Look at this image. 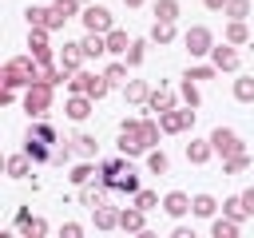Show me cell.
<instances>
[{
  "mask_svg": "<svg viewBox=\"0 0 254 238\" xmlns=\"http://www.w3.org/2000/svg\"><path fill=\"white\" fill-rule=\"evenodd\" d=\"M32 135H40V139H48V143H56V139H60V135H56V131H52V127H48L44 119H40V123L32 127Z\"/></svg>",
  "mask_w": 254,
  "mask_h": 238,
  "instance_id": "7dc6e473",
  "label": "cell"
},
{
  "mask_svg": "<svg viewBox=\"0 0 254 238\" xmlns=\"http://www.w3.org/2000/svg\"><path fill=\"white\" fill-rule=\"evenodd\" d=\"M91 214H95V230H119V210H115V206L103 202V206H95Z\"/></svg>",
  "mask_w": 254,
  "mask_h": 238,
  "instance_id": "cb8c5ba5",
  "label": "cell"
},
{
  "mask_svg": "<svg viewBox=\"0 0 254 238\" xmlns=\"http://www.w3.org/2000/svg\"><path fill=\"white\" fill-rule=\"evenodd\" d=\"M179 95H183V103H187V107H198V103H202V95H198V83H194L190 75H183V83H179Z\"/></svg>",
  "mask_w": 254,
  "mask_h": 238,
  "instance_id": "d6a6232c",
  "label": "cell"
},
{
  "mask_svg": "<svg viewBox=\"0 0 254 238\" xmlns=\"http://www.w3.org/2000/svg\"><path fill=\"white\" fill-rule=\"evenodd\" d=\"M135 206H143V210H155V206H163V198H159L155 190H147V186H143V190L135 194Z\"/></svg>",
  "mask_w": 254,
  "mask_h": 238,
  "instance_id": "ee69618b",
  "label": "cell"
},
{
  "mask_svg": "<svg viewBox=\"0 0 254 238\" xmlns=\"http://www.w3.org/2000/svg\"><path fill=\"white\" fill-rule=\"evenodd\" d=\"M187 159H190L194 167L210 163V159H214V143H210V135H206V139H190V143H187Z\"/></svg>",
  "mask_w": 254,
  "mask_h": 238,
  "instance_id": "9a60e30c",
  "label": "cell"
},
{
  "mask_svg": "<svg viewBox=\"0 0 254 238\" xmlns=\"http://www.w3.org/2000/svg\"><path fill=\"white\" fill-rule=\"evenodd\" d=\"M222 40H230V44H250V28H246V20H226V28H222Z\"/></svg>",
  "mask_w": 254,
  "mask_h": 238,
  "instance_id": "7402d4cb",
  "label": "cell"
},
{
  "mask_svg": "<svg viewBox=\"0 0 254 238\" xmlns=\"http://www.w3.org/2000/svg\"><path fill=\"white\" fill-rule=\"evenodd\" d=\"M246 167H250V151H234L222 159V175H242Z\"/></svg>",
  "mask_w": 254,
  "mask_h": 238,
  "instance_id": "4316f807",
  "label": "cell"
},
{
  "mask_svg": "<svg viewBox=\"0 0 254 238\" xmlns=\"http://www.w3.org/2000/svg\"><path fill=\"white\" fill-rule=\"evenodd\" d=\"M103 75H107V83H111V87H123V83H127V60H119V56H115V60L103 67Z\"/></svg>",
  "mask_w": 254,
  "mask_h": 238,
  "instance_id": "d4e9b609",
  "label": "cell"
},
{
  "mask_svg": "<svg viewBox=\"0 0 254 238\" xmlns=\"http://www.w3.org/2000/svg\"><path fill=\"white\" fill-rule=\"evenodd\" d=\"M210 63H214L218 71H238V67H242V52H238V44H230V40L214 44V52H210Z\"/></svg>",
  "mask_w": 254,
  "mask_h": 238,
  "instance_id": "9c48e42d",
  "label": "cell"
},
{
  "mask_svg": "<svg viewBox=\"0 0 254 238\" xmlns=\"http://www.w3.org/2000/svg\"><path fill=\"white\" fill-rule=\"evenodd\" d=\"M71 143H75V151H79L83 159H99V143H95V135H87V131H83V135H75Z\"/></svg>",
  "mask_w": 254,
  "mask_h": 238,
  "instance_id": "836d02e7",
  "label": "cell"
},
{
  "mask_svg": "<svg viewBox=\"0 0 254 238\" xmlns=\"http://www.w3.org/2000/svg\"><path fill=\"white\" fill-rule=\"evenodd\" d=\"M67 91H79V95H91V99H103L111 91L107 75L103 71H91V67H79L71 79H67Z\"/></svg>",
  "mask_w": 254,
  "mask_h": 238,
  "instance_id": "277c9868",
  "label": "cell"
},
{
  "mask_svg": "<svg viewBox=\"0 0 254 238\" xmlns=\"http://www.w3.org/2000/svg\"><path fill=\"white\" fill-rule=\"evenodd\" d=\"M79 20H83V28H87V32H103V36L115 28V16H111L103 4H87V8L79 12Z\"/></svg>",
  "mask_w": 254,
  "mask_h": 238,
  "instance_id": "ba28073f",
  "label": "cell"
},
{
  "mask_svg": "<svg viewBox=\"0 0 254 238\" xmlns=\"http://www.w3.org/2000/svg\"><path fill=\"white\" fill-rule=\"evenodd\" d=\"M179 99H183V95H175L171 87H155V91H151V99H147V107H151L155 115H163V111L179 107Z\"/></svg>",
  "mask_w": 254,
  "mask_h": 238,
  "instance_id": "5bb4252c",
  "label": "cell"
},
{
  "mask_svg": "<svg viewBox=\"0 0 254 238\" xmlns=\"http://www.w3.org/2000/svg\"><path fill=\"white\" fill-rule=\"evenodd\" d=\"M187 75L198 83V79H214V75H218V67H214V63H194V67H187Z\"/></svg>",
  "mask_w": 254,
  "mask_h": 238,
  "instance_id": "7bdbcfd3",
  "label": "cell"
},
{
  "mask_svg": "<svg viewBox=\"0 0 254 238\" xmlns=\"http://www.w3.org/2000/svg\"><path fill=\"white\" fill-rule=\"evenodd\" d=\"M163 210H167L171 218L190 214V194H183V190H167V194H163Z\"/></svg>",
  "mask_w": 254,
  "mask_h": 238,
  "instance_id": "2e32d148",
  "label": "cell"
},
{
  "mask_svg": "<svg viewBox=\"0 0 254 238\" xmlns=\"http://www.w3.org/2000/svg\"><path fill=\"white\" fill-rule=\"evenodd\" d=\"M24 111L32 115V119H44L48 111H52V99H56V87L48 83V79H36L32 87H24Z\"/></svg>",
  "mask_w": 254,
  "mask_h": 238,
  "instance_id": "7a4b0ae2",
  "label": "cell"
},
{
  "mask_svg": "<svg viewBox=\"0 0 254 238\" xmlns=\"http://www.w3.org/2000/svg\"><path fill=\"white\" fill-rule=\"evenodd\" d=\"M167 167H171V159H167L159 147H151V151H147V171H151V175H167Z\"/></svg>",
  "mask_w": 254,
  "mask_h": 238,
  "instance_id": "8d00e7d4",
  "label": "cell"
},
{
  "mask_svg": "<svg viewBox=\"0 0 254 238\" xmlns=\"http://www.w3.org/2000/svg\"><path fill=\"white\" fill-rule=\"evenodd\" d=\"M24 151H28L36 163H52V143L40 139V135H32V131H28V139H24Z\"/></svg>",
  "mask_w": 254,
  "mask_h": 238,
  "instance_id": "d6986e66",
  "label": "cell"
},
{
  "mask_svg": "<svg viewBox=\"0 0 254 238\" xmlns=\"http://www.w3.org/2000/svg\"><path fill=\"white\" fill-rule=\"evenodd\" d=\"M64 111H67V119L83 123V119L95 111V99H91V95H79V91H71V95H67V103H64Z\"/></svg>",
  "mask_w": 254,
  "mask_h": 238,
  "instance_id": "7c38bea8",
  "label": "cell"
},
{
  "mask_svg": "<svg viewBox=\"0 0 254 238\" xmlns=\"http://www.w3.org/2000/svg\"><path fill=\"white\" fill-rule=\"evenodd\" d=\"M143 56H147V40H131V48H127V67H139L143 63Z\"/></svg>",
  "mask_w": 254,
  "mask_h": 238,
  "instance_id": "ab89813d",
  "label": "cell"
},
{
  "mask_svg": "<svg viewBox=\"0 0 254 238\" xmlns=\"http://www.w3.org/2000/svg\"><path fill=\"white\" fill-rule=\"evenodd\" d=\"M103 40H107V56H119V60H123V56H127V48H131V40H127V32H123V28H111Z\"/></svg>",
  "mask_w": 254,
  "mask_h": 238,
  "instance_id": "603a6c76",
  "label": "cell"
},
{
  "mask_svg": "<svg viewBox=\"0 0 254 238\" xmlns=\"http://www.w3.org/2000/svg\"><path fill=\"white\" fill-rule=\"evenodd\" d=\"M222 16H226V20H246V16H250V0H226Z\"/></svg>",
  "mask_w": 254,
  "mask_h": 238,
  "instance_id": "f35d334b",
  "label": "cell"
},
{
  "mask_svg": "<svg viewBox=\"0 0 254 238\" xmlns=\"http://www.w3.org/2000/svg\"><path fill=\"white\" fill-rule=\"evenodd\" d=\"M24 234H28V238H44V234H48V222H44V218H28Z\"/></svg>",
  "mask_w": 254,
  "mask_h": 238,
  "instance_id": "bcb514c9",
  "label": "cell"
},
{
  "mask_svg": "<svg viewBox=\"0 0 254 238\" xmlns=\"http://www.w3.org/2000/svg\"><path fill=\"white\" fill-rule=\"evenodd\" d=\"M222 214H226V218H234V222H246V218H250V210H246V202H242V194H234V198H226V202H222Z\"/></svg>",
  "mask_w": 254,
  "mask_h": 238,
  "instance_id": "f546056e",
  "label": "cell"
},
{
  "mask_svg": "<svg viewBox=\"0 0 254 238\" xmlns=\"http://www.w3.org/2000/svg\"><path fill=\"white\" fill-rule=\"evenodd\" d=\"M28 48H32V56H36L44 67L60 60V56L52 52V28H28Z\"/></svg>",
  "mask_w": 254,
  "mask_h": 238,
  "instance_id": "52a82bcc",
  "label": "cell"
},
{
  "mask_svg": "<svg viewBox=\"0 0 254 238\" xmlns=\"http://www.w3.org/2000/svg\"><path fill=\"white\" fill-rule=\"evenodd\" d=\"M218 210H222V202H218L214 194H194V198H190V214H194V218H214Z\"/></svg>",
  "mask_w": 254,
  "mask_h": 238,
  "instance_id": "ac0fdd59",
  "label": "cell"
},
{
  "mask_svg": "<svg viewBox=\"0 0 254 238\" xmlns=\"http://www.w3.org/2000/svg\"><path fill=\"white\" fill-rule=\"evenodd\" d=\"M123 95H127V103H147V99H151V87H147L143 79H127V83H123Z\"/></svg>",
  "mask_w": 254,
  "mask_h": 238,
  "instance_id": "484cf974",
  "label": "cell"
},
{
  "mask_svg": "<svg viewBox=\"0 0 254 238\" xmlns=\"http://www.w3.org/2000/svg\"><path fill=\"white\" fill-rule=\"evenodd\" d=\"M119 230H123V234H143V230H147V210L135 206V202L123 206V210H119Z\"/></svg>",
  "mask_w": 254,
  "mask_h": 238,
  "instance_id": "8fae6325",
  "label": "cell"
},
{
  "mask_svg": "<svg viewBox=\"0 0 254 238\" xmlns=\"http://www.w3.org/2000/svg\"><path fill=\"white\" fill-rule=\"evenodd\" d=\"M151 12H155L159 24H175V20H179V0H155Z\"/></svg>",
  "mask_w": 254,
  "mask_h": 238,
  "instance_id": "83f0119b",
  "label": "cell"
},
{
  "mask_svg": "<svg viewBox=\"0 0 254 238\" xmlns=\"http://www.w3.org/2000/svg\"><path fill=\"white\" fill-rule=\"evenodd\" d=\"M79 234H83L79 222H64V226H60V238H79Z\"/></svg>",
  "mask_w": 254,
  "mask_h": 238,
  "instance_id": "c3c4849f",
  "label": "cell"
},
{
  "mask_svg": "<svg viewBox=\"0 0 254 238\" xmlns=\"http://www.w3.org/2000/svg\"><path fill=\"white\" fill-rule=\"evenodd\" d=\"M71 155H79V151H75V143H60V147H52V163H56V167H67V163H71Z\"/></svg>",
  "mask_w": 254,
  "mask_h": 238,
  "instance_id": "60d3db41",
  "label": "cell"
},
{
  "mask_svg": "<svg viewBox=\"0 0 254 238\" xmlns=\"http://www.w3.org/2000/svg\"><path fill=\"white\" fill-rule=\"evenodd\" d=\"M159 135H163L159 119H147V115H143V139H147V147H159Z\"/></svg>",
  "mask_w": 254,
  "mask_h": 238,
  "instance_id": "b9f144b4",
  "label": "cell"
},
{
  "mask_svg": "<svg viewBox=\"0 0 254 238\" xmlns=\"http://www.w3.org/2000/svg\"><path fill=\"white\" fill-rule=\"evenodd\" d=\"M119 155H127V159H139V155H147L151 147H147V139H143V119H123L119 123Z\"/></svg>",
  "mask_w": 254,
  "mask_h": 238,
  "instance_id": "3957f363",
  "label": "cell"
},
{
  "mask_svg": "<svg viewBox=\"0 0 254 238\" xmlns=\"http://www.w3.org/2000/svg\"><path fill=\"white\" fill-rule=\"evenodd\" d=\"M210 143H214V155H234V151H246V143L238 139V131L234 127H214L210 131Z\"/></svg>",
  "mask_w": 254,
  "mask_h": 238,
  "instance_id": "30bf717a",
  "label": "cell"
},
{
  "mask_svg": "<svg viewBox=\"0 0 254 238\" xmlns=\"http://www.w3.org/2000/svg\"><path fill=\"white\" fill-rule=\"evenodd\" d=\"M24 16H28V28H48V20H52V4H48V8L32 4V8L24 12Z\"/></svg>",
  "mask_w": 254,
  "mask_h": 238,
  "instance_id": "d590c367",
  "label": "cell"
},
{
  "mask_svg": "<svg viewBox=\"0 0 254 238\" xmlns=\"http://www.w3.org/2000/svg\"><path fill=\"white\" fill-rule=\"evenodd\" d=\"M67 178H71L75 186H83V182H91V178H95V167H91V159H87V163H75Z\"/></svg>",
  "mask_w": 254,
  "mask_h": 238,
  "instance_id": "74e56055",
  "label": "cell"
},
{
  "mask_svg": "<svg viewBox=\"0 0 254 238\" xmlns=\"http://www.w3.org/2000/svg\"><path fill=\"white\" fill-rule=\"evenodd\" d=\"M202 8H206V12H222V8H226V0H202Z\"/></svg>",
  "mask_w": 254,
  "mask_h": 238,
  "instance_id": "f907efd6",
  "label": "cell"
},
{
  "mask_svg": "<svg viewBox=\"0 0 254 238\" xmlns=\"http://www.w3.org/2000/svg\"><path fill=\"white\" fill-rule=\"evenodd\" d=\"M79 48H83V60H103V56H107V40H103V32H87V36L79 40Z\"/></svg>",
  "mask_w": 254,
  "mask_h": 238,
  "instance_id": "e0dca14e",
  "label": "cell"
},
{
  "mask_svg": "<svg viewBox=\"0 0 254 238\" xmlns=\"http://www.w3.org/2000/svg\"><path fill=\"white\" fill-rule=\"evenodd\" d=\"M52 8L64 16V20H71V16H79L83 8H79V0H52Z\"/></svg>",
  "mask_w": 254,
  "mask_h": 238,
  "instance_id": "f6af8a7d",
  "label": "cell"
},
{
  "mask_svg": "<svg viewBox=\"0 0 254 238\" xmlns=\"http://www.w3.org/2000/svg\"><path fill=\"white\" fill-rule=\"evenodd\" d=\"M32 163H36V159H32L28 151H16V155L4 159V175H8V178H28V175H32Z\"/></svg>",
  "mask_w": 254,
  "mask_h": 238,
  "instance_id": "4fadbf2b",
  "label": "cell"
},
{
  "mask_svg": "<svg viewBox=\"0 0 254 238\" xmlns=\"http://www.w3.org/2000/svg\"><path fill=\"white\" fill-rule=\"evenodd\" d=\"M175 24H159L155 20V28H151V44H159V48H167V44H175Z\"/></svg>",
  "mask_w": 254,
  "mask_h": 238,
  "instance_id": "1f68e13d",
  "label": "cell"
},
{
  "mask_svg": "<svg viewBox=\"0 0 254 238\" xmlns=\"http://www.w3.org/2000/svg\"><path fill=\"white\" fill-rule=\"evenodd\" d=\"M103 190H107L103 182H99V186H87V182H83V186H79V202L95 210V206H103V202H107V198H103Z\"/></svg>",
  "mask_w": 254,
  "mask_h": 238,
  "instance_id": "f1b7e54d",
  "label": "cell"
},
{
  "mask_svg": "<svg viewBox=\"0 0 254 238\" xmlns=\"http://www.w3.org/2000/svg\"><path fill=\"white\" fill-rule=\"evenodd\" d=\"M183 44H187V52H190V60H210V52H214V32L206 28V24H194V28H187L183 32Z\"/></svg>",
  "mask_w": 254,
  "mask_h": 238,
  "instance_id": "5b68a950",
  "label": "cell"
},
{
  "mask_svg": "<svg viewBox=\"0 0 254 238\" xmlns=\"http://www.w3.org/2000/svg\"><path fill=\"white\" fill-rule=\"evenodd\" d=\"M159 127H163V135H183V131H190V127H194V107H171V111H163V115H159Z\"/></svg>",
  "mask_w": 254,
  "mask_h": 238,
  "instance_id": "8992f818",
  "label": "cell"
},
{
  "mask_svg": "<svg viewBox=\"0 0 254 238\" xmlns=\"http://www.w3.org/2000/svg\"><path fill=\"white\" fill-rule=\"evenodd\" d=\"M60 63L75 75L79 67H83V48H79V40H71V44H64V52H60Z\"/></svg>",
  "mask_w": 254,
  "mask_h": 238,
  "instance_id": "ffe728a7",
  "label": "cell"
},
{
  "mask_svg": "<svg viewBox=\"0 0 254 238\" xmlns=\"http://www.w3.org/2000/svg\"><path fill=\"white\" fill-rule=\"evenodd\" d=\"M242 202H246V210H250V218H254V186H250V190H242Z\"/></svg>",
  "mask_w": 254,
  "mask_h": 238,
  "instance_id": "681fc988",
  "label": "cell"
},
{
  "mask_svg": "<svg viewBox=\"0 0 254 238\" xmlns=\"http://www.w3.org/2000/svg\"><path fill=\"white\" fill-rule=\"evenodd\" d=\"M238 226H242V222H234V218H226V214H222V218H210V234H214V238H234Z\"/></svg>",
  "mask_w": 254,
  "mask_h": 238,
  "instance_id": "4dcf8cb0",
  "label": "cell"
},
{
  "mask_svg": "<svg viewBox=\"0 0 254 238\" xmlns=\"http://www.w3.org/2000/svg\"><path fill=\"white\" fill-rule=\"evenodd\" d=\"M115 190H123V194H131V198L143 190V182H139V175H135V167H131V163L119 171V178H115Z\"/></svg>",
  "mask_w": 254,
  "mask_h": 238,
  "instance_id": "44dd1931",
  "label": "cell"
},
{
  "mask_svg": "<svg viewBox=\"0 0 254 238\" xmlns=\"http://www.w3.org/2000/svg\"><path fill=\"white\" fill-rule=\"evenodd\" d=\"M36 79H44V63L28 52V56H12V60H4V67H0V87L4 91H24V87H32Z\"/></svg>",
  "mask_w": 254,
  "mask_h": 238,
  "instance_id": "6da1fadb",
  "label": "cell"
},
{
  "mask_svg": "<svg viewBox=\"0 0 254 238\" xmlns=\"http://www.w3.org/2000/svg\"><path fill=\"white\" fill-rule=\"evenodd\" d=\"M123 4H127V8H143L147 0H123Z\"/></svg>",
  "mask_w": 254,
  "mask_h": 238,
  "instance_id": "816d5d0a",
  "label": "cell"
},
{
  "mask_svg": "<svg viewBox=\"0 0 254 238\" xmlns=\"http://www.w3.org/2000/svg\"><path fill=\"white\" fill-rule=\"evenodd\" d=\"M234 99L238 103H254V75H238L234 79Z\"/></svg>",
  "mask_w": 254,
  "mask_h": 238,
  "instance_id": "e575fe53",
  "label": "cell"
}]
</instances>
